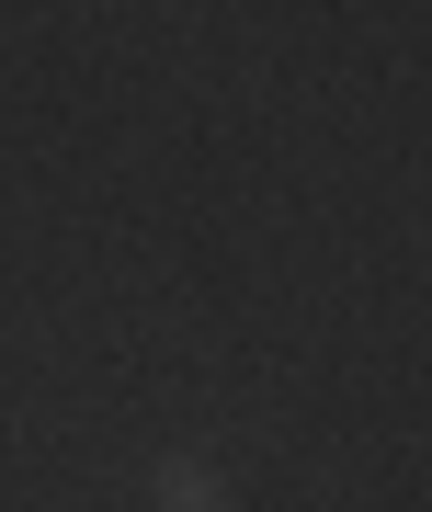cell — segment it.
Instances as JSON below:
<instances>
[{
	"mask_svg": "<svg viewBox=\"0 0 432 512\" xmlns=\"http://www.w3.org/2000/svg\"><path fill=\"white\" fill-rule=\"evenodd\" d=\"M148 501H160V512H228V478H216L205 456H160V478H148Z\"/></svg>",
	"mask_w": 432,
	"mask_h": 512,
	"instance_id": "cell-1",
	"label": "cell"
}]
</instances>
